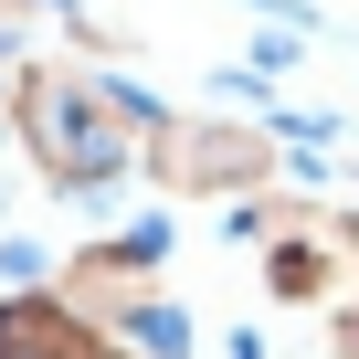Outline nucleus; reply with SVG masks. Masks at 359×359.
<instances>
[{"mask_svg":"<svg viewBox=\"0 0 359 359\" xmlns=\"http://www.w3.org/2000/svg\"><path fill=\"white\" fill-rule=\"evenodd\" d=\"M338 348H348V359H359V317H338Z\"/></svg>","mask_w":359,"mask_h":359,"instance_id":"1","label":"nucleus"}]
</instances>
